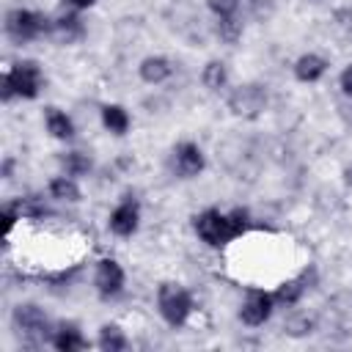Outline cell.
Here are the masks:
<instances>
[{
  "mask_svg": "<svg viewBox=\"0 0 352 352\" xmlns=\"http://www.w3.org/2000/svg\"><path fill=\"white\" fill-rule=\"evenodd\" d=\"M248 228H250V214L242 206H236L231 212H220L212 206L192 217L195 236L209 248H223V245L234 242L236 236H242Z\"/></svg>",
  "mask_w": 352,
  "mask_h": 352,
  "instance_id": "6da1fadb",
  "label": "cell"
},
{
  "mask_svg": "<svg viewBox=\"0 0 352 352\" xmlns=\"http://www.w3.org/2000/svg\"><path fill=\"white\" fill-rule=\"evenodd\" d=\"M11 324H14L16 336H19L25 344L38 346V344H50V341H52V330H55V327L50 324L44 308L36 305V302H19V305H14V311H11Z\"/></svg>",
  "mask_w": 352,
  "mask_h": 352,
  "instance_id": "7a4b0ae2",
  "label": "cell"
},
{
  "mask_svg": "<svg viewBox=\"0 0 352 352\" xmlns=\"http://www.w3.org/2000/svg\"><path fill=\"white\" fill-rule=\"evenodd\" d=\"M192 294L187 292V286L176 283V280H162L157 286V311L160 316L170 324V327H184L187 319L192 316Z\"/></svg>",
  "mask_w": 352,
  "mask_h": 352,
  "instance_id": "3957f363",
  "label": "cell"
},
{
  "mask_svg": "<svg viewBox=\"0 0 352 352\" xmlns=\"http://www.w3.org/2000/svg\"><path fill=\"white\" fill-rule=\"evenodd\" d=\"M3 28L14 44H28L52 30V16L41 14V11H30V8H11L6 14Z\"/></svg>",
  "mask_w": 352,
  "mask_h": 352,
  "instance_id": "277c9868",
  "label": "cell"
},
{
  "mask_svg": "<svg viewBox=\"0 0 352 352\" xmlns=\"http://www.w3.org/2000/svg\"><path fill=\"white\" fill-rule=\"evenodd\" d=\"M267 104H270V94H267V85L261 82H239L236 88H231L226 99V107L231 110V116L245 121L258 118L267 110Z\"/></svg>",
  "mask_w": 352,
  "mask_h": 352,
  "instance_id": "5b68a950",
  "label": "cell"
},
{
  "mask_svg": "<svg viewBox=\"0 0 352 352\" xmlns=\"http://www.w3.org/2000/svg\"><path fill=\"white\" fill-rule=\"evenodd\" d=\"M16 99H36L44 88V72L36 60H16L8 72H3Z\"/></svg>",
  "mask_w": 352,
  "mask_h": 352,
  "instance_id": "8992f818",
  "label": "cell"
},
{
  "mask_svg": "<svg viewBox=\"0 0 352 352\" xmlns=\"http://www.w3.org/2000/svg\"><path fill=\"white\" fill-rule=\"evenodd\" d=\"M168 168H170V173L179 176V179H195V176H201L204 168H206V154H204V148H201L198 143L182 140V143H176V146L170 148Z\"/></svg>",
  "mask_w": 352,
  "mask_h": 352,
  "instance_id": "52a82bcc",
  "label": "cell"
},
{
  "mask_svg": "<svg viewBox=\"0 0 352 352\" xmlns=\"http://www.w3.org/2000/svg\"><path fill=\"white\" fill-rule=\"evenodd\" d=\"M275 297L272 292H264V289H250L248 297L242 300L239 305V322L248 324V327H261L270 322V316L275 314Z\"/></svg>",
  "mask_w": 352,
  "mask_h": 352,
  "instance_id": "ba28073f",
  "label": "cell"
},
{
  "mask_svg": "<svg viewBox=\"0 0 352 352\" xmlns=\"http://www.w3.org/2000/svg\"><path fill=\"white\" fill-rule=\"evenodd\" d=\"M124 283H126V272L116 258H99L96 261V267H94V289L99 292V297H104V300L118 297L124 292Z\"/></svg>",
  "mask_w": 352,
  "mask_h": 352,
  "instance_id": "9c48e42d",
  "label": "cell"
},
{
  "mask_svg": "<svg viewBox=\"0 0 352 352\" xmlns=\"http://www.w3.org/2000/svg\"><path fill=\"white\" fill-rule=\"evenodd\" d=\"M107 228H110V234H116L121 239L138 234V228H140V204L129 195L124 201H118L113 206V212L107 214Z\"/></svg>",
  "mask_w": 352,
  "mask_h": 352,
  "instance_id": "30bf717a",
  "label": "cell"
},
{
  "mask_svg": "<svg viewBox=\"0 0 352 352\" xmlns=\"http://www.w3.org/2000/svg\"><path fill=\"white\" fill-rule=\"evenodd\" d=\"M314 283H316V267H305L302 272H297L294 278H286V280L272 292L275 305H278V308H292V305H297V302L305 297V292L314 289Z\"/></svg>",
  "mask_w": 352,
  "mask_h": 352,
  "instance_id": "8fae6325",
  "label": "cell"
},
{
  "mask_svg": "<svg viewBox=\"0 0 352 352\" xmlns=\"http://www.w3.org/2000/svg\"><path fill=\"white\" fill-rule=\"evenodd\" d=\"M50 36H55L60 44H74L85 36V25L80 19V11L69 8V11H60L58 16H52V30Z\"/></svg>",
  "mask_w": 352,
  "mask_h": 352,
  "instance_id": "7c38bea8",
  "label": "cell"
},
{
  "mask_svg": "<svg viewBox=\"0 0 352 352\" xmlns=\"http://www.w3.org/2000/svg\"><path fill=\"white\" fill-rule=\"evenodd\" d=\"M327 69H330V60L324 58V55H319V52H302L297 60H294V66H292V72H294V80H300V82H319L324 74H327Z\"/></svg>",
  "mask_w": 352,
  "mask_h": 352,
  "instance_id": "4fadbf2b",
  "label": "cell"
},
{
  "mask_svg": "<svg viewBox=\"0 0 352 352\" xmlns=\"http://www.w3.org/2000/svg\"><path fill=\"white\" fill-rule=\"evenodd\" d=\"M58 352H80L88 346V338L82 336L77 322H58L52 330V341H50Z\"/></svg>",
  "mask_w": 352,
  "mask_h": 352,
  "instance_id": "5bb4252c",
  "label": "cell"
},
{
  "mask_svg": "<svg viewBox=\"0 0 352 352\" xmlns=\"http://www.w3.org/2000/svg\"><path fill=\"white\" fill-rule=\"evenodd\" d=\"M170 74H173V63L165 55H146L138 63V77L146 85H162L165 80H170Z\"/></svg>",
  "mask_w": 352,
  "mask_h": 352,
  "instance_id": "9a60e30c",
  "label": "cell"
},
{
  "mask_svg": "<svg viewBox=\"0 0 352 352\" xmlns=\"http://www.w3.org/2000/svg\"><path fill=\"white\" fill-rule=\"evenodd\" d=\"M44 129H47V135L52 138V140H60V143H69V140H74V121L60 110V107H55V104H50V107H44Z\"/></svg>",
  "mask_w": 352,
  "mask_h": 352,
  "instance_id": "2e32d148",
  "label": "cell"
},
{
  "mask_svg": "<svg viewBox=\"0 0 352 352\" xmlns=\"http://www.w3.org/2000/svg\"><path fill=\"white\" fill-rule=\"evenodd\" d=\"M99 118H102V126H104L110 135H116V138H124V135L129 132V126H132V116H129V110H126L124 104H118V102L102 104Z\"/></svg>",
  "mask_w": 352,
  "mask_h": 352,
  "instance_id": "e0dca14e",
  "label": "cell"
},
{
  "mask_svg": "<svg viewBox=\"0 0 352 352\" xmlns=\"http://www.w3.org/2000/svg\"><path fill=\"white\" fill-rule=\"evenodd\" d=\"M58 165H60V173L74 176V179H82V176H88V173L94 170V160H91V154L77 151V148L63 151V154L58 157Z\"/></svg>",
  "mask_w": 352,
  "mask_h": 352,
  "instance_id": "ac0fdd59",
  "label": "cell"
},
{
  "mask_svg": "<svg viewBox=\"0 0 352 352\" xmlns=\"http://www.w3.org/2000/svg\"><path fill=\"white\" fill-rule=\"evenodd\" d=\"M47 192H50V198H55L60 204H77L82 198V190H80L77 179L74 176H66V173L52 176L50 184H47Z\"/></svg>",
  "mask_w": 352,
  "mask_h": 352,
  "instance_id": "d6986e66",
  "label": "cell"
},
{
  "mask_svg": "<svg viewBox=\"0 0 352 352\" xmlns=\"http://www.w3.org/2000/svg\"><path fill=\"white\" fill-rule=\"evenodd\" d=\"M201 85L206 91H212V94H220L228 85V66H226V60H220V58L206 60L204 69H201Z\"/></svg>",
  "mask_w": 352,
  "mask_h": 352,
  "instance_id": "ffe728a7",
  "label": "cell"
},
{
  "mask_svg": "<svg viewBox=\"0 0 352 352\" xmlns=\"http://www.w3.org/2000/svg\"><path fill=\"white\" fill-rule=\"evenodd\" d=\"M96 346L102 352H124V349H129V338H126V333L116 322H107V324L99 327Z\"/></svg>",
  "mask_w": 352,
  "mask_h": 352,
  "instance_id": "44dd1931",
  "label": "cell"
},
{
  "mask_svg": "<svg viewBox=\"0 0 352 352\" xmlns=\"http://www.w3.org/2000/svg\"><path fill=\"white\" fill-rule=\"evenodd\" d=\"M214 33L223 44H236L245 33V22L239 19V14L231 16H214Z\"/></svg>",
  "mask_w": 352,
  "mask_h": 352,
  "instance_id": "7402d4cb",
  "label": "cell"
},
{
  "mask_svg": "<svg viewBox=\"0 0 352 352\" xmlns=\"http://www.w3.org/2000/svg\"><path fill=\"white\" fill-rule=\"evenodd\" d=\"M283 333H286V336H294V338L311 336V333H314V319H311L308 314H292V316H286V322H283Z\"/></svg>",
  "mask_w": 352,
  "mask_h": 352,
  "instance_id": "603a6c76",
  "label": "cell"
},
{
  "mask_svg": "<svg viewBox=\"0 0 352 352\" xmlns=\"http://www.w3.org/2000/svg\"><path fill=\"white\" fill-rule=\"evenodd\" d=\"M333 28L341 33V36H352V8L349 6H341L333 11Z\"/></svg>",
  "mask_w": 352,
  "mask_h": 352,
  "instance_id": "cb8c5ba5",
  "label": "cell"
},
{
  "mask_svg": "<svg viewBox=\"0 0 352 352\" xmlns=\"http://www.w3.org/2000/svg\"><path fill=\"white\" fill-rule=\"evenodd\" d=\"M206 6L214 16H231V14H239L242 0H206Z\"/></svg>",
  "mask_w": 352,
  "mask_h": 352,
  "instance_id": "d4e9b609",
  "label": "cell"
},
{
  "mask_svg": "<svg viewBox=\"0 0 352 352\" xmlns=\"http://www.w3.org/2000/svg\"><path fill=\"white\" fill-rule=\"evenodd\" d=\"M338 88H341V94H344L346 99H352V63H346V66L341 69V74H338Z\"/></svg>",
  "mask_w": 352,
  "mask_h": 352,
  "instance_id": "484cf974",
  "label": "cell"
},
{
  "mask_svg": "<svg viewBox=\"0 0 352 352\" xmlns=\"http://www.w3.org/2000/svg\"><path fill=\"white\" fill-rule=\"evenodd\" d=\"M338 116H341V121H344L346 126H352V99L344 96V102L338 104Z\"/></svg>",
  "mask_w": 352,
  "mask_h": 352,
  "instance_id": "4316f807",
  "label": "cell"
},
{
  "mask_svg": "<svg viewBox=\"0 0 352 352\" xmlns=\"http://www.w3.org/2000/svg\"><path fill=\"white\" fill-rule=\"evenodd\" d=\"M69 8H74V11H85V8H91L96 0H63Z\"/></svg>",
  "mask_w": 352,
  "mask_h": 352,
  "instance_id": "83f0119b",
  "label": "cell"
},
{
  "mask_svg": "<svg viewBox=\"0 0 352 352\" xmlns=\"http://www.w3.org/2000/svg\"><path fill=\"white\" fill-rule=\"evenodd\" d=\"M341 182H344V187H346V190H352V162H349V165H344V170H341Z\"/></svg>",
  "mask_w": 352,
  "mask_h": 352,
  "instance_id": "f1b7e54d",
  "label": "cell"
},
{
  "mask_svg": "<svg viewBox=\"0 0 352 352\" xmlns=\"http://www.w3.org/2000/svg\"><path fill=\"white\" fill-rule=\"evenodd\" d=\"M311 3H322V0H311Z\"/></svg>",
  "mask_w": 352,
  "mask_h": 352,
  "instance_id": "f546056e",
  "label": "cell"
}]
</instances>
